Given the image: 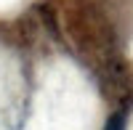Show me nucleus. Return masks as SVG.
Masks as SVG:
<instances>
[{
	"instance_id": "obj_1",
	"label": "nucleus",
	"mask_w": 133,
	"mask_h": 130,
	"mask_svg": "<svg viewBox=\"0 0 133 130\" xmlns=\"http://www.w3.org/2000/svg\"><path fill=\"white\" fill-rule=\"evenodd\" d=\"M104 130H125V114H123V112H115V114L107 120V127H104Z\"/></svg>"
}]
</instances>
